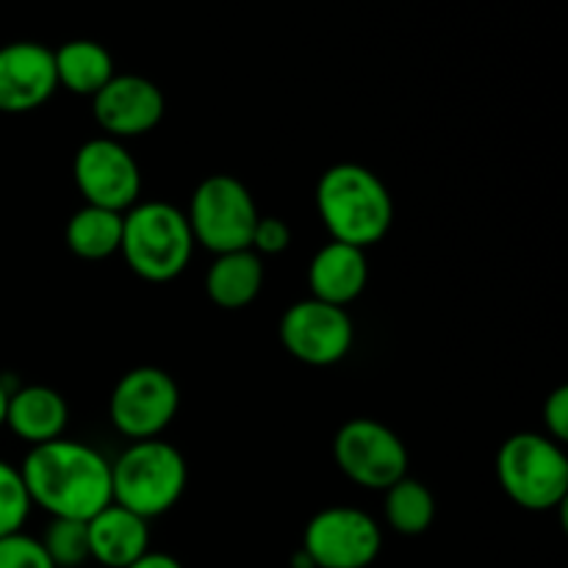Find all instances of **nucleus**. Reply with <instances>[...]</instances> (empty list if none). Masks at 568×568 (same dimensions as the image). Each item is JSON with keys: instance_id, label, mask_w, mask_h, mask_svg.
<instances>
[{"instance_id": "f257e3e1", "label": "nucleus", "mask_w": 568, "mask_h": 568, "mask_svg": "<svg viewBox=\"0 0 568 568\" xmlns=\"http://www.w3.org/2000/svg\"><path fill=\"white\" fill-rule=\"evenodd\" d=\"M20 475L31 505L50 519L89 521L114 503L109 460L89 444L64 436L28 449Z\"/></svg>"}, {"instance_id": "f03ea898", "label": "nucleus", "mask_w": 568, "mask_h": 568, "mask_svg": "<svg viewBox=\"0 0 568 568\" xmlns=\"http://www.w3.org/2000/svg\"><path fill=\"white\" fill-rule=\"evenodd\" d=\"M316 211L333 242L372 247L394 225V197L364 164H333L316 183Z\"/></svg>"}, {"instance_id": "7ed1b4c3", "label": "nucleus", "mask_w": 568, "mask_h": 568, "mask_svg": "<svg viewBox=\"0 0 568 568\" xmlns=\"http://www.w3.org/2000/svg\"><path fill=\"white\" fill-rule=\"evenodd\" d=\"M120 253L133 275L142 281H175L194 253L186 211L161 203V200L136 203L122 216Z\"/></svg>"}, {"instance_id": "20e7f679", "label": "nucleus", "mask_w": 568, "mask_h": 568, "mask_svg": "<svg viewBox=\"0 0 568 568\" xmlns=\"http://www.w3.org/2000/svg\"><path fill=\"white\" fill-rule=\"evenodd\" d=\"M186 480V460L170 442H133L111 464V499L150 521L175 508Z\"/></svg>"}, {"instance_id": "39448f33", "label": "nucleus", "mask_w": 568, "mask_h": 568, "mask_svg": "<svg viewBox=\"0 0 568 568\" xmlns=\"http://www.w3.org/2000/svg\"><path fill=\"white\" fill-rule=\"evenodd\" d=\"M497 480L519 508L544 514L568 497V458L544 433H516L497 453Z\"/></svg>"}, {"instance_id": "423d86ee", "label": "nucleus", "mask_w": 568, "mask_h": 568, "mask_svg": "<svg viewBox=\"0 0 568 568\" xmlns=\"http://www.w3.org/2000/svg\"><path fill=\"white\" fill-rule=\"evenodd\" d=\"M258 216L250 189L233 175L203 178L186 211L194 244H203L214 255L247 250Z\"/></svg>"}, {"instance_id": "0eeeda50", "label": "nucleus", "mask_w": 568, "mask_h": 568, "mask_svg": "<svg viewBox=\"0 0 568 568\" xmlns=\"http://www.w3.org/2000/svg\"><path fill=\"white\" fill-rule=\"evenodd\" d=\"M338 471L355 486L386 491L408 477V449L403 438L377 419H349L333 438Z\"/></svg>"}, {"instance_id": "6e6552de", "label": "nucleus", "mask_w": 568, "mask_h": 568, "mask_svg": "<svg viewBox=\"0 0 568 568\" xmlns=\"http://www.w3.org/2000/svg\"><path fill=\"white\" fill-rule=\"evenodd\" d=\"M181 392L170 372L159 366H136L116 381L109 399L111 425L131 442L159 438L172 425Z\"/></svg>"}, {"instance_id": "1a4fd4ad", "label": "nucleus", "mask_w": 568, "mask_h": 568, "mask_svg": "<svg viewBox=\"0 0 568 568\" xmlns=\"http://www.w3.org/2000/svg\"><path fill=\"white\" fill-rule=\"evenodd\" d=\"M383 547V532L366 510L333 505L305 525L303 552L314 568H369Z\"/></svg>"}, {"instance_id": "9d476101", "label": "nucleus", "mask_w": 568, "mask_h": 568, "mask_svg": "<svg viewBox=\"0 0 568 568\" xmlns=\"http://www.w3.org/2000/svg\"><path fill=\"white\" fill-rule=\"evenodd\" d=\"M72 178L87 205L125 214L142 194V170L131 150L111 136L83 142L72 159Z\"/></svg>"}, {"instance_id": "9b49d317", "label": "nucleus", "mask_w": 568, "mask_h": 568, "mask_svg": "<svg viewBox=\"0 0 568 568\" xmlns=\"http://www.w3.org/2000/svg\"><path fill=\"white\" fill-rule=\"evenodd\" d=\"M281 342L292 358L308 366H333L353 349L355 327L347 308L322 300H297L281 316Z\"/></svg>"}, {"instance_id": "f8f14e48", "label": "nucleus", "mask_w": 568, "mask_h": 568, "mask_svg": "<svg viewBox=\"0 0 568 568\" xmlns=\"http://www.w3.org/2000/svg\"><path fill=\"white\" fill-rule=\"evenodd\" d=\"M164 94L144 75H114L92 98V116L105 136L136 139L164 120Z\"/></svg>"}, {"instance_id": "ddd939ff", "label": "nucleus", "mask_w": 568, "mask_h": 568, "mask_svg": "<svg viewBox=\"0 0 568 568\" xmlns=\"http://www.w3.org/2000/svg\"><path fill=\"white\" fill-rule=\"evenodd\" d=\"M55 89L53 50L39 42H9L0 48V114L42 109Z\"/></svg>"}, {"instance_id": "4468645a", "label": "nucleus", "mask_w": 568, "mask_h": 568, "mask_svg": "<svg viewBox=\"0 0 568 568\" xmlns=\"http://www.w3.org/2000/svg\"><path fill=\"white\" fill-rule=\"evenodd\" d=\"M87 536L98 568H128L150 549V521L111 503L87 521Z\"/></svg>"}, {"instance_id": "2eb2a0df", "label": "nucleus", "mask_w": 568, "mask_h": 568, "mask_svg": "<svg viewBox=\"0 0 568 568\" xmlns=\"http://www.w3.org/2000/svg\"><path fill=\"white\" fill-rule=\"evenodd\" d=\"M369 283V264H366V250L353 244L331 242L311 258L308 286L311 297L322 300L327 305L347 308L353 300L364 294Z\"/></svg>"}, {"instance_id": "dca6fc26", "label": "nucleus", "mask_w": 568, "mask_h": 568, "mask_svg": "<svg viewBox=\"0 0 568 568\" xmlns=\"http://www.w3.org/2000/svg\"><path fill=\"white\" fill-rule=\"evenodd\" d=\"M70 408L67 399L50 386H22L9 394L3 425L31 447L64 436Z\"/></svg>"}, {"instance_id": "f3484780", "label": "nucleus", "mask_w": 568, "mask_h": 568, "mask_svg": "<svg viewBox=\"0 0 568 568\" xmlns=\"http://www.w3.org/2000/svg\"><path fill=\"white\" fill-rule=\"evenodd\" d=\"M264 288V258L253 250L216 255L205 272V294L225 311L247 308Z\"/></svg>"}, {"instance_id": "a211bd4d", "label": "nucleus", "mask_w": 568, "mask_h": 568, "mask_svg": "<svg viewBox=\"0 0 568 568\" xmlns=\"http://www.w3.org/2000/svg\"><path fill=\"white\" fill-rule=\"evenodd\" d=\"M53 61L59 87L81 98H94L116 75L111 53L92 39H70L53 50Z\"/></svg>"}, {"instance_id": "6ab92c4d", "label": "nucleus", "mask_w": 568, "mask_h": 568, "mask_svg": "<svg viewBox=\"0 0 568 568\" xmlns=\"http://www.w3.org/2000/svg\"><path fill=\"white\" fill-rule=\"evenodd\" d=\"M122 216L125 214L98 209V205H83L67 222V247L83 261L111 258L114 253H120Z\"/></svg>"}, {"instance_id": "aec40b11", "label": "nucleus", "mask_w": 568, "mask_h": 568, "mask_svg": "<svg viewBox=\"0 0 568 568\" xmlns=\"http://www.w3.org/2000/svg\"><path fill=\"white\" fill-rule=\"evenodd\" d=\"M383 494H386L383 514L394 532L414 538L430 530V525L436 521V497L425 483L403 477Z\"/></svg>"}, {"instance_id": "412c9836", "label": "nucleus", "mask_w": 568, "mask_h": 568, "mask_svg": "<svg viewBox=\"0 0 568 568\" xmlns=\"http://www.w3.org/2000/svg\"><path fill=\"white\" fill-rule=\"evenodd\" d=\"M53 560L55 568H81L89 564V536H87V521L78 519H50L48 530L39 538Z\"/></svg>"}, {"instance_id": "4be33fe9", "label": "nucleus", "mask_w": 568, "mask_h": 568, "mask_svg": "<svg viewBox=\"0 0 568 568\" xmlns=\"http://www.w3.org/2000/svg\"><path fill=\"white\" fill-rule=\"evenodd\" d=\"M31 497L17 466L0 460V538L20 532L31 514Z\"/></svg>"}, {"instance_id": "5701e85b", "label": "nucleus", "mask_w": 568, "mask_h": 568, "mask_svg": "<svg viewBox=\"0 0 568 568\" xmlns=\"http://www.w3.org/2000/svg\"><path fill=\"white\" fill-rule=\"evenodd\" d=\"M0 568H55L44 552L42 541L26 532L0 538Z\"/></svg>"}, {"instance_id": "b1692460", "label": "nucleus", "mask_w": 568, "mask_h": 568, "mask_svg": "<svg viewBox=\"0 0 568 568\" xmlns=\"http://www.w3.org/2000/svg\"><path fill=\"white\" fill-rule=\"evenodd\" d=\"M292 244V231H288L286 222L281 216H258L253 231V242H250V250L258 253L261 258L264 255H277Z\"/></svg>"}, {"instance_id": "393cba45", "label": "nucleus", "mask_w": 568, "mask_h": 568, "mask_svg": "<svg viewBox=\"0 0 568 568\" xmlns=\"http://www.w3.org/2000/svg\"><path fill=\"white\" fill-rule=\"evenodd\" d=\"M544 425L552 442L564 444L568 438V388L558 386L544 403Z\"/></svg>"}, {"instance_id": "a878e982", "label": "nucleus", "mask_w": 568, "mask_h": 568, "mask_svg": "<svg viewBox=\"0 0 568 568\" xmlns=\"http://www.w3.org/2000/svg\"><path fill=\"white\" fill-rule=\"evenodd\" d=\"M128 568H183V566L178 564V560L172 558V555L153 552V549H148V552H144L142 558L133 560V564L128 566Z\"/></svg>"}, {"instance_id": "bb28decb", "label": "nucleus", "mask_w": 568, "mask_h": 568, "mask_svg": "<svg viewBox=\"0 0 568 568\" xmlns=\"http://www.w3.org/2000/svg\"><path fill=\"white\" fill-rule=\"evenodd\" d=\"M9 388L3 386V381H0V427H3L6 422V405H9Z\"/></svg>"}]
</instances>
